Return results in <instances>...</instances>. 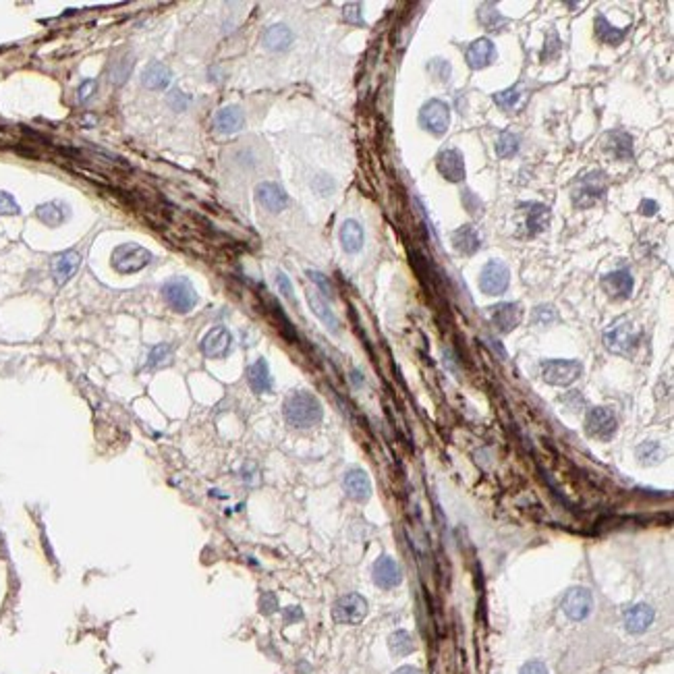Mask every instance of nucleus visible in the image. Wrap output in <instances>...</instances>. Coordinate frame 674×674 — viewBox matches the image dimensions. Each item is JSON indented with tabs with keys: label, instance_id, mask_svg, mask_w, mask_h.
<instances>
[{
	"label": "nucleus",
	"instance_id": "nucleus-1",
	"mask_svg": "<svg viewBox=\"0 0 674 674\" xmlns=\"http://www.w3.org/2000/svg\"><path fill=\"white\" fill-rule=\"evenodd\" d=\"M284 419L288 425L297 427V429H309L313 425H317L324 417V409L321 402L305 390L292 392L282 406Z\"/></svg>",
	"mask_w": 674,
	"mask_h": 674
},
{
	"label": "nucleus",
	"instance_id": "nucleus-2",
	"mask_svg": "<svg viewBox=\"0 0 674 674\" xmlns=\"http://www.w3.org/2000/svg\"><path fill=\"white\" fill-rule=\"evenodd\" d=\"M603 344L610 353L630 355L639 344V330L628 317H618L603 332Z\"/></svg>",
	"mask_w": 674,
	"mask_h": 674
},
{
	"label": "nucleus",
	"instance_id": "nucleus-3",
	"mask_svg": "<svg viewBox=\"0 0 674 674\" xmlns=\"http://www.w3.org/2000/svg\"><path fill=\"white\" fill-rule=\"evenodd\" d=\"M606 189H608V180H606V174L603 172H589L585 176H581L574 187H572V193H570V199H572V205L579 207V209H585V207H591L595 205L597 201L603 199L606 195Z\"/></svg>",
	"mask_w": 674,
	"mask_h": 674
},
{
	"label": "nucleus",
	"instance_id": "nucleus-4",
	"mask_svg": "<svg viewBox=\"0 0 674 674\" xmlns=\"http://www.w3.org/2000/svg\"><path fill=\"white\" fill-rule=\"evenodd\" d=\"M162 297L176 313H189L197 305V292H195L191 280L185 276L168 278L162 284Z\"/></svg>",
	"mask_w": 674,
	"mask_h": 674
},
{
	"label": "nucleus",
	"instance_id": "nucleus-5",
	"mask_svg": "<svg viewBox=\"0 0 674 674\" xmlns=\"http://www.w3.org/2000/svg\"><path fill=\"white\" fill-rule=\"evenodd\" d=\"M151 261V253L137 243H122L112 251V265L120 274H133L143 270Z\"/></svg>",
	"mask_w": 674,
	"mask_h": 674
},
{
	"label": "nucleus",
	"instance_id": "nucleus-6",
	"mask_svg": "<svg viewBox=\"0 0 674 674\" xmlns=\"http://www.w3.org/2000/svg\"><path fill=\"white\" fill-rule=\"evenodd\" d=\"M581 373L583 365L574 359H547L541 363V375L552 386H570Z\"/></svg>",
	"mask_w": 674,
	"mask_h": 674
},
{
	"label": "nucleus",
	"instance_id": "nucleus-7",
	"mask_svg": "<svg viewBox=\"0 0 674 674\" xmlns=\"http://www.w3.org/2000/svg\"><path fill=\"white\" fill-rule=\"evenodd\" d=\"M419 124L431 135H444L450 124V108L442 100H427L419 110Z\"/></svg>",
	"mask_w": 674,
	"mask_h": 674
},
{
	"label": "nucleus",
	"instance_id": "nucleus-8",
	"mask_svg": "<svg viewBox=\"0 0 674 674\" xmlns=\"http://www.w3.org/2000/svg\"><path fill=\"white\" fill-rule=\"evenodd\" d=\"M616 427H618V421H616V415L612 409L608 406H593L589 409L587 417H585V431L587 436L595 438V440H612L614 433H616Z\"/></svg>",
	"mask_w": 674,
	"mask_h": 674
},
{
	"label": "nucleus",
	"instance_id": "nucleus-9",
	"mask_svg": "<svg viewBox=\"0 0 674 674\" xmlns=\"http://www.w3.org/2000/svg\"><path fill=\"white\" fill-rule=\"evenodd\" d=\"M332 616L342 624H359L367 616V601L359 593H346L334 601Z\"/></svg>",
	"mask_w": 674,
	"mask_h": 674
},
{
	"label": "nucleus",
	"instance_id": "nucleus-10",
	"mask_svg": "<svg viewBox=\"0 0 674 674\" xmlns=\"http://www.w3.org/2000/svg\"><path fill=\"white\" fill-rule=\"evenodd\" d=\"M510 284V270L504 261L492 259L481 268V276H479V288L485 294H502Z\"/></svg>",
	"mask_w": 674,
	"mask_h": 674
},
{
	"label": "nucleus",
	"instance_id": "nucleus-11",
	"mask_svg": "<svg viewBox=\"0 0 674 674\" xmlns=\"http://www.w3.org/2000/svg\"><path fill=\"white\" fill-rule=\"evenodd\" d=\"M593 610V595L589 589L585 587H570L564 597H562V612L574 620V622H581L585 620Z\"/></svg>",
	"mask_w": 674,
	"mask_h": 674
},
{
	"label": "nucleus",
	"instance_id": "nucleus-12",
	"mask_svg": "<svg viewBox=\"0 0 674 674\" xmlns=\"http://www.w3.org/2000/svg\"><path fill=\"white\" fill-rule=\"evenodd\" d=\"M489 319H492V324L496 326L498 332L508 334L521 324L523 309H521L518 303H498V305L489 307Z\"/></svg>",
	"mask_w": 674,
	"mask_h": 674
},
{
	"label": "nucleus",
	"instance_id": "nucleus-13",
	"mask_svg": "<svg viewBox=\"0 0 674 674\" xmlns=\"http://www.w3.org/2000/svg\"><path fill=\"white\" fill-rule=\"evenodd\" d=\"M232 346V334L224 326L212 328L203 338H201V353L209 359H222L230 353Z\"/></svg>",
	"mask_w": 674,
	"mask_h": 674
},
{
	"label": "nucleus",
	"instance_id": "nucleus-14",
	"mask_svg": "<svg viewBox=\"0 0 674 674\" xmlns=\"http://www.w3.org/2000/svg\"><path fill=\"white\" fill-rule=\"evenodd\" d=\"M438 172L450 180V182H460L467 174V168H465V160H462V153L454 147L450 149H444L440 156H438Z\"/></svg>",
	"mask_w": 674,
	"mask_h": 674
},
{
	"label": "nucleus",
	"instance_id": "nucleus-15",
	"mask_svg": "<svg viewBox=\"0 0 674 674\" xmlns=\"http://www.w3.org/2000/svg\"><path fill=\"white\" fill-rule=\"evenodd\" d=\"M342 487L355 502H367L371 496V481L363 469H348L342 477Z\"/></svg>",
	"mask_w": 674,
	"mask_h": 674
},
{
	"label": "nucleus",
	"instance_id": "nucleus-16",
	"mask_svg": "<svg viewBox=\"0 0 674 674\" xmlns=\"http://www.w3.org/2000/svg\"><path fill=\"white\" fill-rule=\"evenodd\" d=\"M371 574H373V583L382 589H392V587L400 585V581H402L400 566L390 556H380L373 564Z\"/></svg>",
	"mask_w": 674,
	"mask_h": 674
},
{
	"label": "nucleus",
	"instance_id": "nucleus-17",
	"mask_svg": "<svg viewBox=\"0 0 674 674\" xmlns=\"http://www.w3.org/2000/svg\"><path fill=\"white\" fill-rule=\"evenodd\" d=\"M601 288L606 290L608 297L612 299H618V301H624L630 297L633 292V276L628 270H616V272H610L601 278Z\"/></svg>",
	"mask_w": 674,
	"mask_h": 674
},
{
	"label": "nucleus",
	"instance_id": "nucleus-18",
	"mask_svg": "<svg viewBox=\"0 0 674 674\" xmlns=\"http://www.w3.org/2000/svg\"><path fill=\"white\" fill-rule=\"evenodd\" d=\"M255 197H257L259 205H263L268 212H274V214L282 212L288 203V197L278 182H259L255 187Z\"/></svg>",
	"mask_w": 674,
	"mask_h": 674
},
{
	"label": "nucleus",
	"instance_id": "nucleus-19",
	"mask_svg": "<svg viewBox=\"0 0 674 674\" xmlns=\"http://www.w3.org/2000/svg\"><path fill=\"white\" fill-rule=\"evenodd\" d=\"M518 207L525 214L523 226L527 236L539 234L550 224V207H545L543 203H521Z\"/></svg>",
	"mask_w": 674,
	"mask_h": 674
},
{
	"label": "nucleus",
	"instance_id": "nucleus-20",
	"mask_svg": "<svg viewBox=\"0 0 674 674\" xmlns=\"http://www.w3.org/2000/svg\"><path fill=\"white\" fill-rule=\"evenodd\" d=\"M655 612L647 603H635L624 612V628L630 635H641L653 624Z\"/></svg>",
	"mask_w": 674,
	"mask_h": 674
},
{
	"label": "nucleus",
	"instance_id": "nucleus-21",
	"mask_svg": "<svg viewBox=\"0 0 674 674\" xmlns=\"http://www.w3.org/2000/svg\"><path fill=\"white\" fill-rule=\"evenodd\" d=\"M81 265V255L77 251H64L52 259V278L58 286L66 284Z\"/></svg>",
	"mask_w": 674,
	"mask_h": 674
},
{
	"label": "nucleus",
	"instance_id": "nucleus-22",
	"mask_svg": "<svg viewBox=\"0 0 674 674\" xmlns=\"http://www.w3.org/2000/svg\"><path fill=\"white\" fill-rule=\"evenodd\" d=\"M496 56V48L492 44V39L487 37H479L475 39L469 48H467V54H465V60L471 68H485L487 64H492Z\"/></svg>",
	"mask_w": 674,
	"mask_h": 674
},
{
	"label": "nucleus",
	"instance_id": "nucleus-23",
	"mask_svg": "<svg viewBox=\"0 0 674 674\" xmlns=\"http://www.w3.org/2000/svg\"><path fill=\"white\" fill-rule=\"evenodd\" d=\"M243 124H245V116H243V110L238 106H224L214 116L216 131L224 133V135H232V133L241 131Z\"/></svg>",
	"mask_w": 674,
	"mask_h": 674
},
{
	"label": "nucleus",
	"instance_id": "nucleus-24",
	"mask_svg": "<svg viewBox=\"0 0 674 674\" xmlns=\"http://www.w3.org/2000/svg\"><path fill=\"white\" fill-rule=\"evenodd\" d=\"M452 245L458 253L462 255H473L481 247V234L477 232L475 226L465 224L452 232Z\"/></svg>",
	"mask_w": 674,
	"mask_h": 674
},
{
	"label": "nucleus",
	"instance_id": "nucleus-25",
	"mask_svg": "<svg viewBox=\"0 0 674 674\" xmlns=\"http://www.w3.org/2000/svg\"><path fill=\"white\" fill-rule=\"evenodd\" d=\"M247 382L255 394H263L272 390V375L265 359H257L249 369H247Z\"/></svg>",
	"mask_w": 674,
	"mask_h": 674
},
{
	"label": "nucleus",
	"instance_id": "nucleus-26",
	"mask_svg": "<svg viewBox=\"0 0 674 674\" xmlns=\"http://www.w3.org/2000/svg\"><path fill=\"white\" fill-rule=\"evenodd\" d=\"M307 303H309L311 311L319 317V321H321L330 332H338L340 321H338V317L334 315V311L330 309V305L319 297L317 290H309V292H307Z\"/></svg>",
	"mask_w": 674,
	"mask_h": 674
},
{
	"label": "nucleus",
	"instance_id": "nucleus-27",
	"mask_svg": "<svg viewBox=\"0 0 674 674\" xmlns=\"http://www.w3.org/2000/svg\"><path fill=\"white\" fill-rule=\"evenodd\" d=\"M261 41L268 50L282 52V50H288L292 44V31L286 25H272L263 31Z\"/></svg>",
	"mask_w": 674,
	"mask_h": 674
},
{
	"label": "nucleus",
	"instance_id": "nucleus-28",
	"mask_svg": "<svg viewBox=\"0 0 674 674\" xmlns=\"http://www.w3.org/2000/svg\"><path fill=\"white\" fill-rule=\"evenodd\" d=\"M363 228L357 220H344L340 226V245L346 253H359L363 247Z\"/></svg>",
	"mask_w": 674,
	"mask_h": 674
},
{
	"label": "nucleus",
	"instance_id": "nucleus-29",
	"mask_svg": "<svg viewBox=\"0 0 674 674\" xmlns=\"http://www.w3.org/2000/svg\"><path fill=\"white\" fill-rule=\"evenodd\" d=\"M35 216L46 224V226H60L68 218V205L62 201H48L37 205Z\"/></svg>",
	"mask_w": 674,
	"mask_h": 674
},
{
	"label": "nucleus",
	"instance_id": "nucleus-30",
	"mask_svg": "<svg viewBox=\"0 0 674 674\" xmlns=\"http://www.w3.org/2000/svg\"><path fill=\"white\" fill-rule=\"evenodd\" d=\"M170 68L162 62H151L145 66L143 75H141V83L147 89H164L170 83Z\"/></svg>",
	"mask_w": 674,
	"mask_h": 674
},
{
	"label": "nucleus",
	"instance_id": "nucleus-31",
	"mask_svg": "<svg viewBox=\"0 0 674 674\" xmlns=\"http://www.w3.org/2000/svg\"><path fill=\"white\" fill-rule=\"evenodd\" d=\"M606 147L610 153L618 160H628L633 158V139L624 131H612L606 135Z\"/></svg>",
	"mask_w": 674,
	"mask_h": 674
},
{
	"label": "nucleus",
	"instance_id": "nucleus-32",
	"mask_svg": "<svg viewBox=\"0 0 674 674\" xmlns=\"http://www.w3.org/2000/svg\"><path fill=\"white\" fill-rule=\"evenodd\" d=\"M595 35H597L599 41L610 44V46H616V44H620V41L624 39L626 29H618V27H614V25H612L603 15H597V17H595Z\"/></svg>",
	"mask_w": 674,
	"mask_h": 674
},
{
	"label": "nucleus",
	"instance_id": "nucleus-33",
	"mask_svg": "<svg viewBox=\"0 0 674 674\" xmlns=\"http://www.w3.org/2000/svg\"><path fill=\"white\" fill-rule=\"evenodd\" d=\"M388 645H390V651L394 653V655H409V653H413V649H415V641H413V637H411V633L409 630H394L392 635H390V639H388Z\"/></svg>",
	"mask_w": 674,
	"mask_h": 674
},
{
	"label": "nucleus",
	"instance_id": "nucleus-34",
	"mask_svg": "<svg viewBox=\"0 0 674 674\" xmlns=\"http://www.w3.org/2000/svg\"><path fill=\"white\" fill-rule=\"evenodd\" d=\"M479 21H481V25L485 27V29H489V31H498V29H502V25H506L508 21L496 10V4L494 2H485V4H481L479 6Z\"/></svg>",
	"mask_w": 674,
	"mask_h": 674
},
{
	"label": "nucleus",
	"instance_id": "nucleus-35",
	"mask_svg": "<svg viewBox=\"0 0 674 674\" xmlns=\"http://www.w3.org/2000/svg\"><path fill=\"white\" fill-rule=\"evenodd\" d=\"M664 448L657 444V442H643L639 448H637V458L643 462V465H657L662 462L664 458Z\"/></svg>",
	"mask_w": 674,
	"mask_h": 674
},
{
	"label": "nucleus",
	"instance_id": "nucleus-36",
	"mask_svg": "<svg viewBox=\"0 0 674 674\" xmlns=\"http://www.w3.org/2000/svg\"><path fill=\"white\" fill-rule=\"evenodd\" d=\"M133 64H135L133 56H122L120 60H116L112 64V68H110V81L114 85H122L129 79V75L133 71Z\"/></svg>",
	"mask_w": 674,
	"mask_h": 674
},
{
	"label": "nucleus",
	"instance_id": "nucleus-37",
	"mask_svg": "<svg viewBox=\"0 0 674 674\" xmlns=\"http://www.w3.org/2000/svg\"><path fill=\"white\" fill-rule=\"evenodd\" d=\"M518 151V137L514 133H508V131H502L498 135V141H496V153L500 158H510Z\"/></svg>",
	"mask_w": 674,
	"mask_h": 674
},
{
	"label": "nucleus",
	"instance_id": "nucleus-38",
	"mask_svg": "<svg viewBox=\"0 0 674 674\" xmlns=\"http://www.w3.org/2000/svg\"><path fill=\"white\" fill-rule=\"evenodd\" d=\"M523 97V91H521V85H512L504 91H498L494 93V102L502 108V110H512Z\"/></svg>",
	"mask_w": 674,
	"mask_h": 674
},
{
	"label": "nucleus",
	"instance_id": "nucleus-39",
	"mask_svg": "<svg viewBox=\"0 0 674 674\" xmlns=\"http://www.w3.org/2000/svg\"><path fill=\"white\" fill-rule=\"evenodd\" d=\"M170 359H172V348L168 344H158L151 348L147 363H149V367H164L170 363Z\"/></svg>",
	"mask_w": 674,
	"mask_h": 674
},
{
	"label": "nucleus",
	"instance_id": "nucleus-40",
	"mask_svg": "<svg viewBox=\"0 0 674 674\" xmlns=\"http://www.w3.org/2000/svg\"><path fill=\"white\" fill-rule=\"evenodd\" d=\"M427 68H429V73L438 79V81H448L450 79V62L448 60H444V58H433L429 64H427Z\"/></svg>",
	"mask_w": 674,
	"mask_h": 674
},
{
	"label": "nucleus",
	"instance_id": "nucleus-41",
	"mask_svg": "<svg viewBox=\"0 0 674 674\" xmlns=\"http://www.w3.org/2000/svg\"><path fill=\"white\" fill-rule=\"evenodd\" d=\"M556 311H554V307H550V305H539V307H535V311H533V321L535 324H539V326H550V324H554L556 321Z\"/></svg>",
	"mask_w": 674,
	"mask_h": 674
},
{
	"label": "nucleus",
	"instance_id": "nucleus-42",
	"mask_svg": "<svg viewBox=\"0 0 674 674\" xmlns=\"http://www.w3.org/2000/svg\"><path fill=\"white\" fill-rule=\"evenodd\" d=\"M0 214L2 216H17L21 214L19 203L15 201V197L6 191H0Z\"/></svg>",
	"mask_w": 674,
	"mask_h": 674
},
{
	"label": "nucleus",
	"instance_id": "nucleus-43",
	"mask_svg": "<svg viewBox=\"0 0 674 674\" xmlns=\"http://www.w3.org/2000/svg\"><path fill=\"white\" fill-rule=\"evenodd\" d=\"M462 203H465V207H467V212L469 214H477L481 207H483V203H481V199L473 193V191H469V189H465L462 191Z\"/></svg>",
	"mask_w": 674,
	"mask_h": 674
},
{
	"label": "nucleus",
	"instance_id": "nucleus-44",
	"mask_svg": "<svg viewBox=\"0 0 674 674\" xmlns=\"http://www.w3.org/2000/svg\"><path fill=\"white\" fill-rule=\"evenodd\" d=\"M189 102H191V97L189 95H185L182 91H178V89H172L170 91V95H168V104L174 108V110H185L187 106H189Z\"/></svg>",
	"mask_w": 674,
	"mask_h": 674
},
{
	"label": "nucleus",
	"instance_id": "nucleus-45",
	"mask_svg": "<svg viewBox=\"0 0 674 674\" xmlns=\"http://www.w3.org/2000/svg\"><path fill=\"white\" fill-rule=\"evenodd\" d=\"M307 276H309V278H311V280H313V282L317 284V288H319V290H321L324 294H328V297H332V294H334V292H332V284L328 282V278H326V276H324L321 272H315V270H309V272H307Z\"/></svg>",
	"mask_w": 674,
	"mask_h": 674
},
{
	"label": "nucleus",
	"instance_id": "nucleus-46",
	"mask_svg": "<svg viewBox=\"0 0 674 674\" xmlns=\"http://www.w3.org/2000/svg\"><path fill=\"white\" fill-rule=\"evenodd\" d=\"M276 284H278L280 292H282L286 299L294 301V290H292V284H290V280H288V276H286L284 272H278V274H276Z\"/></svg>",
	"mask_w": 674,
	"mask_h": 674
},
{
	"label": "nucleus",
	"instance_id": "nucleus-47",
	"mask_svg": "<svg viewBox=\"0 0 674 674\" xmlns=\"http://www.w3.org/2000/svg\"><path fill=\"white\" fill-rule=\"evenodd\" d=\"M521 674H550L547 672V666L539 659H531L527 664H523L521 668Z\"/></svg>",
	"mask_w": 674,
	"mask_h": 674
},
{
	"label": "nucleus",
	"instance_id": "nucleus-48",
	"mask_svg": "<svg viewBox=\"0 0 674 674\" xmlns=\"http://www.w3.org/2000/svg\"><path fill=\"white\" fill-rule=\"evenodd\" d=\"M344 19H346L348 23H357V25H361V23H363V19H361V6H359V4H348V6L344 8Z\"/></svg>",
	"mask_w": 674,
	"mask_h": 674
},
{
	"label": "nucleus",
	"instance_id": "nucleus-49",
	"mask_svg": "<svg viewBox=\"0 0 674 674\" xmlns=\"http://www.w3.org/2000/svg\"><path fill=\"white\" fill-rule=\"evenodd\" d=\"M93 91H95V81L93 79L83 81L81 87H79V102H87L93 95Z\"/></svg>",
	"mask_w": 674,
	"mask_h": 674
},
{
	"label": "nucleus",
	"instance_id": "nucleus-50",
	"mask_svg": "<svg viewBox=\"0 0 674 674\" xmlns=\"http://www.w3.org/2000/svg\"><path fill=\"white\" fill-rule=\"evenodd\" d=\"M276 606H278V601H276L274 593H265V595L261 597V601H259V608H261L263 614H272V612L276 610Z\"/></svg>",
	"mask_w": 674,
	"mask_h": 674
},
{
	"label": "nucleus",
	"instance_id": "nucleus-51",
	"mask_svg": "<svg viewBox=\"0 0 674 674\" xmlns=\"http://www.w3.org/2000/svg\"><path fill=\"white\" fill-rule=\"evenodd\" d=\"M639 212H641L643 216H653V214L657 212V203H655L653 199H643L641 205H639Z\"/></svg>",
	"mask_w": 674,
	"mask_h": 674
},
{
	"label": "nucleus",
	"instance_id": "nucleus-52",
	"mask_svg": "<svg viewBox=\"0 0 674 674\" xmlns=\"http://www.w3.org/2000/svg\"><path fill=\"white\" fill-rule=\"evenodd\" d=\"M394 674H421L415 666H402V668H398Z\"/></svg>",
	"mask_w": 674,
	"mask_h": 674
}]
</instances>
